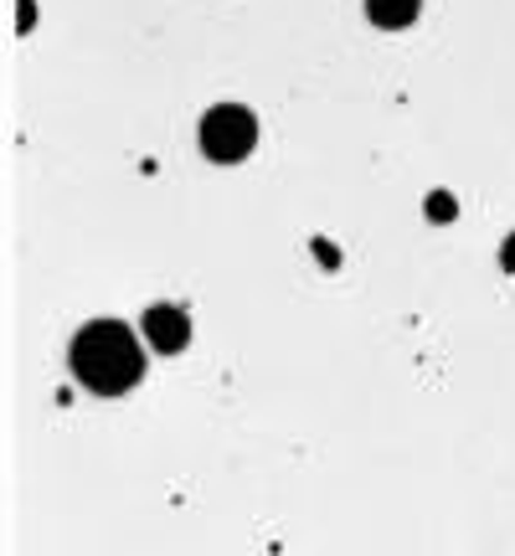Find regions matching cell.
<instances>
[{
	"label": "cell",
	"instance_id": "1",
	"mask_svg": "<svg viewBox=\"0 0 515 556\" xmlns=\"http://www.w3.org/2000/svg\"><path fill=\"white\" fill-rule=\"evenodd\" d=\"M67 366H73V377H78L88 392L120 397V392H129V387L145 377V351H139V340L129 325H120V319H93V325H83L78 336H73Z\"/></svg>",
	"mask_w": 515,
	"mask_h": 556
},
{
	"label": "cell",
	"instance_id": "2",
	"mask_svg": "<svg viewBox=\"0 0 515 556\" xmlns=\"http://www.w3.org/2000/svg\"><path fill=\"white\" fill-rule=\"evenodd\" d=\"M258 144V119L242 103H217L206 119H201V155L217 160V165H238L253 155Z\"/></svg>",
	"mask_w": 515,
	"mask_h": 556
},
{
	"label": "cell",
	"instance_id": "3",
	"mask_svg": "<svg viewBox=\"0 0 515 556\" xmlns=\"http://www.w3.org/2000/svg\"><path fill=\"white\" fill-rule=\"evenodd\" d=\"M145 340H150V351H160V356L186 351V340H191L186 309H180V304H150V309H145Z\"/></svg>",
	"mask_w": 515,
	"mask_h": 556
},
{
	"label": "cell",
	"instance_id": "4",
	"mask_svg": "<svg viewBox=\"0 0 515 556\" xmlns=\"http://www.w3.org/2000/svg\"><path fill=\"white\" fill-rule=\"evenodd\" d=\"M417 5L423 0H366V16L377 21L381 31H402V26L417 21Z\"/></svg>",
	"mask_w": 515,
	"mask_h": 556
},
{
	"label": "cell",
	"instance_id": "5",
	"mask_svg": "<svg viewBox=\"0 0 515 556\" xmlns=\"http://www.w3.org/2000/svg\"><path fill=\"white\" fill-rule=\"evenodd\" d=\"M459 206H454V197H443V191H438V197H428V217H438V222H449L454 217Z\"/></svg>",
	"mask_w": 515,
	"mask_h": 556
},
{
	"label": "cell",
	"instance_id": "6",
	"mask_svg": "<svg viewBox=\"0 0 515 556\" xmlns=\"http://www.w3.org/2000/svg\"><path fill=\"white\" fill-rule=\"evenodd\" d=\"M500 263H505V268H515V238L505 242V248H500Z\"/></svg>",
	"mask_w": 515,
	"mask_h": 556
}]
</instances>
